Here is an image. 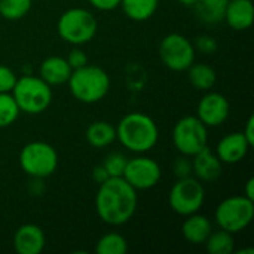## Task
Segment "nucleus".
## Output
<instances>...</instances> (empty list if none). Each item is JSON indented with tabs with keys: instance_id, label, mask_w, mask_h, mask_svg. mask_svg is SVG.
<instances>
[{
	"instance_id": "1",
	"label": "nucleus",
	"mask_w": 254,
	"mask_h": 254,
	"mask_svg": "<svg viewBox=\"0 0 254 254\" xmlns=\"http://www.w3.org/2000/svg\"><path fill=\"white\" fill-rule=\"evenodd\" d=\"M98 186L95 196L98 217L110 226L128 223L137 211V190L124 177H109Z\"/></svg>"
},
{
	"instance_id": "2",
	"label": "nucleus",
	"mask_w": 254,
	"mask_h": 254,
	"mask_svg": "<svg viewBox=\"0 0 254 254\" xmlns=\"http://www.w3.org/2000/svg\"><path fill=\"white\" fill-rule=\"evenodd\" d=\"M116 140L129 152L143 155L152 150L159 140L156 122L141 112L125 115L116 127Z\"/></svg>"
},
{
	"instance_id": "3",
	"label": "nucleus",
	"mask_w": 254,
	"mask_h": 254,
	"mask_svg": "<svg viewBox=\"0 0 254 254\" xmlns=\"http://www.w3.org/2000/svg\"><path fill=\"white\" fill-rule=\"evenodd\" d=\"M71 95L85 104L101 101L110 89V76L98 65L86 64L80 68L71 70L67 80Z\"/></svg>"
},
{
	"instance_id": "4",
	"label": "nucleus",
	"mask_w": 254,
	"mask_h": 254,
	"mask_svg": "<svg viewBox=\"0 0 254 254\" xmlns=\"http://www.w3.org/2000/svg\"><path fill=\"white\" fill-rule=\"evenodd\" d=\"M10 94L19 110L28 115H39L52 103V86L39 76L18 77Z\"/></svg>"
},
{
	"instance_id": "5",
	"label": "nucleus",
	"mask_w": 254,
	"mask_h": 254,
	"mask_svg": "<svg viewBox=\"0 0 254 254\" xmlns=\"http://www.w3.org/2000/svg\"><path fill=\"white\" fill-rule=\"evenodd\" d=\"M57 30L63 40L73 46H80L95 37L98 21L91 10L83 7H71L60 15Z\"/></svg>"
},
{
	"instance_id": "6",
	"label": "nucleus",
	"mask_w": 254,
	"mask_h": 254,
	"mask_svg": "<svg viewBox=\"0 0 254 254\" xmlns=\"http://www.w3.org/2000/svg\"><path fill=\"white\" fill-rule=\"evenodd\" d=\"M214 219L220 229L238 234L247 229L253 222L254 201L244 195L229 196L217 205Z\"/></svg>"
},
{
	"instance_id": "7",
	"label": "nucleus",
	"mask_w": 254,
	"mask_h": 254,
	"mask_svg": "<svg viewBox=\"0 0 254 254\" xmlns=\"http://www.w3.org/2000/svg\"><path fill=\"white\" fill-rule=\"evenodd\" d=\"M21 170L33 179H46L58 167V153L46 141L27 143L19 152Z\"/></svg>"
},
{
	"instance_id": "8",
	"label": "nucleus",
	"mask_w": 254,
	"mask_h": 254,
	"mask_svg": "<svg viewBox=\"0 0 254 254\" xmlns=\"http://www.w3.org/2000/svg\"><path fill=\"white\" fill-rule=\"evenodd\" d=\"M205 201V189L202 183L196 177H183L179 179L170 193H168V202L174 213L179 216H190L193 213H198Z\"/></svg>"
},
{
	"instance_id": "9",
	"label": "nucleus",
	"mask_w": 254,
	"mask_h": 254,
	"mask_svg": "<svg viewBox=\"0 0 254 254\" xmlns=\"http://www.w3.org/2000/svg\"><path fill=\"white\" fill-rule=\"evenodd\" d=\"M174 147L185 156L192 158L208 143V128L198 116H185L179 119L173 128Z\"/></svg>"
},
{
	"instance_id": "10",
	"label": "nucleus",
	"mask_w": 254,
	"mask_h": 254,
	"mask_svg": "<svg viewBox=\"0 0 254 254\" xmlns=\"http://www.w3.org/2000/svg\"><path fill=\"white\" fill-rule=\"evenodd\" d=\"M159 58L170 70L186 71L195 63V46L186 36L170 33L159 43Z\"/></svg>"
},
{
	"instance_id": "11",
	"label": "nucleus",
	"mask_w": 254,
	"mask_h": 254,
	"mask_svg": "<svg viewBox=\"0 0 254 254\" xmlns=\"http://www.w3.org/2000/svg\"><path fill=\"white\" fill-rule=\"evenodd\" d=\"M122 177L135 190H147L159 183L162 177V170L153 158L140 155L127 161Z\"/></svg>"
},
{
	"instance_id": "12",
	"label": "nucleus",
	"mask_w": 254,
	"mask_h": 254,
	"mask_svg": "<svg viewBox=\"0 0 254 254\" xmlns=\"http://www.w3.org/2000/svg\"><path fill=\"white\" fill-rule=\"evenodd\" d=\"M231 113L228 98L220 92H207L198 104V119L207 127H219L226 122Z\"/></svg>"
},
{
	"instance_id": "13",
	"label": "nucleus",
	"mask_w": 254,
	"mask_h": 254,
	"mask_svg": "<svg viewBox=\"0 0 254 254\" xmlns=\"http://www.w3.org/2000/svg\"><path fill=\"white\" fill-rule=\"evenodd\" d=\"M45 246V232L34 223H25L13 234V249L18 254H40Z\"/></svg>"
},
{
	"instance_id": "14",
	"label": "nucleus",
	"mask_w": 254,
	"mask_h": 254,
	"mask_svg": "<svg viewBox=\"0 0 254 254\" xmlns=\"http://www.w3.org/2000/svg\"><path fill=\"white\" fill-rule=\"evenodd\" d=\"M250 147L252 146L249 144V141L246 140L241 131L231 132V134H226L223 138H220L216 147V155L222 161V164L235 165L247 156Z\"/></svg>"
},
{
	"instance_id": "15",
	"label": "nucleus",
	"mask_w": 254,
	"mask_h": 254,
	"mask_svg": "<svg viewBox=\"0 0 254 254\" xmlns=\"http://www.w3.org/2000/svg\"><path fill=\"white\" fill-rule=\"evenodd\" d=\"M192 158H193L192 159V171L195 173V176L199 182H204V183L216 182L222 176L223 164L217 158L216 152L208 149V146L204 147L196 155H193Z\"/></svg>"
},
{
	"instance_id": "16",
	"label": "nucleus",
	"mask_w": 254,
	"mask_h": 254,
	"mask_svg": "<svg viewBox=\"0 0 254 254\" xmlns=\"http://www.w3.org/2000/svg\"><path fill=\"white\" fill-rule=\"evenodd\" d=\"M223 19L235 31H244L254 21V6L252 0H229Z\"/></svg>"
},
{
	"instance_id": "17",
	"label": "nucleus",
	"mask_w": 254,
	"mask_h": 254,
	"mask_svg": "<svg viewBox=\"0 0 254 254\" xmlns=\"http://www.w3.org/2000/svg\"><path fill=\"white\" fill-rule=\"evenodd\" d=\"M70 74H71V67L68 65L67 60L58 55L45 58L39 68V77H42L51 86L67 83Z\"/></svg>"
},
{
	"instance_id": "18",
	"label": "nucleus",
	"mask_w": 254,
	"mask_h": 254,
	"mask_svg": "<svg viewBox=\"0 0 254 254\" xmlns=\"http://www.w3.org/2000/svg\"><path fill=\"white\" fill-rule=\"evenodd\" d=\"M211 231H213V225L210 219L198 213L186 216V220L183 222V226H182L183 238L188 243L195 244V246L204 244L208 235L211 234Z\"/></svg>"
},
{
	"instance_id": "19",
	"label": "nucleus",
	"mask_w": 254,
	"mask_h": 254,
	"mask_svg": "<svg viewBox=\"0 0 254 254\" xmlns=\"http://www.w3.org/2000/svg\"><path fill=\"white\" fill-rule=\"evenodd\" d=\"M86 141L97 149L110 146L116 140V127L107 121H95L86 128Z\"/></svg>"
},
{
	"instance_id": "20",
	"label": "nucleus",
	"mask_w": 254,
	"mask_h": 254,
	"mask_svg": "<svg viewBox=\"0 0 254 254\" xmlns=\"http://www.w3.org/2000/svg\"><path fill=\"white\" fill-rule=\"evenodd\" d=\"M159 0H121L119 7H122L124 13L137 22L147 21L158 10Z\"/></svg>"
},
{
	"instance_id": "21",
	"label": "nucleus",
	"mask_w": 254,
	"mask_h": 254,
	"mask_svg": "<svg viewBox=\"0 0 254 254\" xmlns=\"http://www.w3.org/2000/svg\"><path fill=\"white\" fill-rule=\"evenodd\" d=\"M188 77L190 85L199 91H210L217 82L216 70L204 63H198V64L193 63L188 68Z\"/></svg>"
},
{
	"instance_id": "22",
	"label": "nucleus",
	"mask_w": 254,
	"mask_h": 254,
	"mask_svg": "<svg viewBox=\"0 0 254 254\" xmlns=\"http://www.w3.org/2000/svg\"><path fill=\"white\" fill-rule=\"evenodd\" d=\"M205 249L210 254H231L235 252V240L234 234L219 229V231H211L208 238L205 240Z\"/></svg>"
},
{
	"instance_id": "23",
	"label": "nucleus",
	"mask_w": 254,
	"mask_h": 254,
	"mask_svg": "<svg viewBox=\"0 0 254 254\" xmlns=\"http://www.w3.org/2000/svg\"><path fill=\"white\" fill-rule=\"evenodd\" d=\"M229 0H198L195 7L198 16L207 24H216L223 21L225 9Z\"/></svg>"
},
{
	"instance_id": "24",
	"label": "nucleus",
	"mask_w": 254,
	"mask_h": 254,
	"mask_svg": "<svg viewBox=\"0 0 254 254\" xmlns=\"http://www.w3.org/2000/svg\"><path fill=\"white\" fill-rule=\"evenodd\" d=\"M128 252V243L124 235L118 232L104 234L95 244L97 254H125Z\"/></svg>"
},
{
	"instance_id": "25",
	"label": "nucleus",
	"mask_w": 254,
	"mask_h": 254,
	"mask_svg": "<svg viewBox=\"0 0 254 254\" xmlns=\"http://www.w3.org/2000/svg\"><path fill=\"white\" fill-rule=\"evenodd\" d=\"M33 6V0H0V16L9 21L24 18Z\"/></svg>"
},
{
	"instance_id": "26",
	"label": "nucleus",
	"mask_w": 254,
	"mask_h": 254,
	"mask_svg": "<svg viewBox=\"0 0 254 254\" xmlns=\"http://www.w3.org/2000/svg\"><path fill=\"white\" fill-rule=\"evenodd\" d=\"M21 110L16 106L10 92H0V128L10 127L19 116Z\"/></svg>"
},
{
	"instance_id": "27",
	"label": "nucleus",
	"mask_w": 254,
	"mask_h": 254,
	"mask_svg": "<svg viewBox=\"0 0 254 254\" xmlns=\"http://www.w3.org/2000/svg\"><path fill=\"white\" fill-rule=\"evenodd\" d=\"M127 156L119 153V152H113L110 155H107L103 167L106 168V171L109 173L110 177H122L125 165H127Z\"/></svg>"
},
{
	"instance_id": "28",
	"label": "nucleus",
	"mask_w": 254,
	"mask_h": 254,
	"mask_svg": "<svg viewBox=\"0 0 254 254\" xmlns=\"http://www.w3.org/2000/svg\"><path fill=\"white\" fill-rule=\"evenodd\" d=\"M195 49H198L199 52L202 54H207V55H211L217 51L219 48V43L216 40V37L210 36V34H201L196 37L195 43H193Z\"/></svg>"
},
{
	"instance_id": "29",
	"label": "nucleus",
	"mask_w": 254,
	"mask_h": 254,
	"mask_svg": "<svg viewBox=\"0 0 254 254\" xmlns=\"http://www.w3.org/2000/svg\"><path fill=\"white\" fill-rule=\"evenodd\" d=\"M16 74L6 65L0 64V92H10L16 83Z\"/></svg>"
},
{
	"instance_id": "30",
	"label": "nucleus",
	"mask_w": 254,
	"mask_h": 254,
	"mask_svg": "<svg viewBox=\"0 0 254 254\" xmlns=\"http://www.w3.org/2000/svg\"><path fill=\"white\" fill-rule=\"evenodd\" d=\"M173 170L177 179H183V177H189L192 176V161H189V156L182 155L180 158H177L173 164Z\"/></svg>"
},
{
	"instance_id": "31",
	"label": "nucleus",
	"mask_w": 254,
	"mask_h": 254,
	"mask_svg": "<svg viewBox=\"0 0 254 254\" xmlns=\"http://www.w3.org/2000/svg\"><path fill=\"white\" fill-rule=\"evenodd\" d=\"M68 65L71 67V70H76V68H80L83 65L88 64V55L85 54V51H82L80 48H73L68 54V57L65 58Z\"/></svg>"
},
{
	"instance_id": "32",
	"label": "nucleus",
	"mask_w": 254,
	"mask_h": 254,
	"mask_svg": "<svg viewBox=\"0 0 254 254\" xmlns=\"http://www.w3.org/2000/svg\"><path fill=\"white\" fill-rule=\"evenodd\" d=\"M95 9L103 10V12H109V10H115L116 7H119L121 0H88Z\"/></svg>"
},
{
	"instance_id": "33",
	"label": "nucleus",
	"mask_w": 254,
	"mask_h": 254,
	"mask_svg": "<svg viewBox=\"0 0 254 254\" xmlns=\"http://www.w3.org/2000/svg\"><path fill=\"white\" fill-rule=\"evenodd\" d=\"M241 132L244 134V137H246V140L249 141V144H250V146H253L254 144V116H250V118L247 119V122H246V125H244V129H243Z\"/></svg>"
},
{
	"instance_id": "34",
	"label": "nucleus",
	"mask_w": 254,
	"mask_h": 254,
	"mask_svg": "<svg viewBox=\"0 0 254 254\" xmlns=\"http://www.w3.org/2000/svg\"><path fill=\"white\" fill-rule=\"evenodd\" d=\"M109 177H110V176H109V173L106 171V168H104L103 165H97V167L94 168V171H92V179H94V182L98 183V185L104 183Z\"/></svg>"
},
{
	"instance_id": "35",
	"label": "nucleus",
	"mask_w": 254,
	"mask_h": 254,
	"mask_svg": "<svg viewBox=\"0 0 254 254\" xmlns=\"http://www.w3.org/2000/svg\"><path fill=\"white\" fill-rule=\"evenodd\" d=\"M244 196L250 198L254 201V179L250 177L247 182H246V186H244Z\"/></svg>"
},
{
	"instance_id": "36",
	"label": "nucleus",
	"mask_w": 254,
	"mask_h": 254,
	"mask_svg": "<svg viewBox=\"0 0 254 254\" xmlns=\"http://www.w3.org/2000/svg\"><path fill=\"white\" fill-rule=\"evenodd\" d=\"M177 1L182 3V4H185V6H195L198 0H177Z\"/></svg>"
},
{
	"instance_id": "37",
	"label": "nucleus",
	"mask_w": 254,
	"mask_h": 254,
	"mask_svg": "<svg viewBox=\"0 0 254 254\" xmlns=\"http://www.w3.org/2000/svg\"><path fill=\"white\" fill-rule=\"evenodd\" d=\"M237 253H240V254H243V253H249V254H253L254 253V250L253 249H247V250H238Z\"/></svg>"
}]
</instances>
